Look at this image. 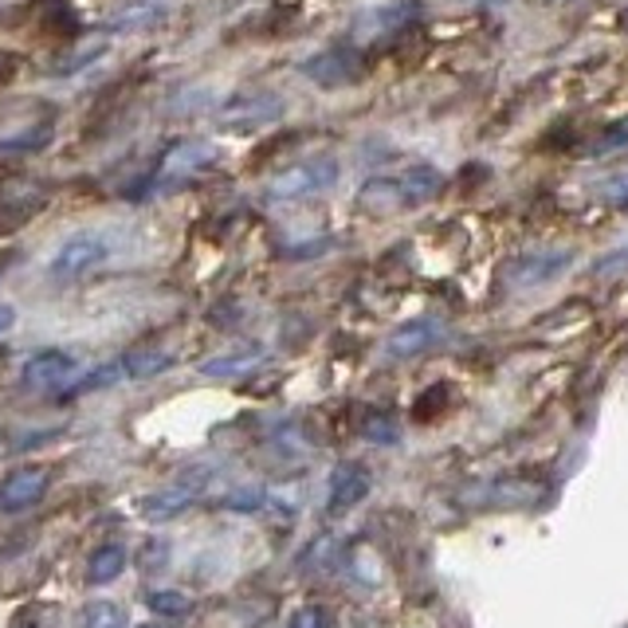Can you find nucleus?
Wrapping results in <instances>:
<instances>
[{
    "label": "nucleus",
    "mask_w": 628,
    "mask_h": 628,
    "mask_svg": "<svg viewBox=\"0 0 628 628\" xmlns=\"http://www.w3.org/2000/svg\"><path fill=\"white\" fill-rule=\"evenodd\" d=\"M338 181V161L330 154L306 157V161H294L279 177H271L267 196L271 201H299V196H311L318 189H330Z\"/></svg>",
    "instance_id": "nucleus-1"
},
{
    "label": "nucleus",
    "mask_w": 628,
    "mask_h": 628,
    "mask_svg": "<svg viewBox=\"0 0 628 628\" xmlns=\"http://www.w3.org/2000/svg\"><path fill=\"white\" fill-rule=\"evenodd\" d=\"M303 75L311 78L314 87L338 90V87H353V83L365 75V63L353 48H330L303 59Z\"/></svg>",
    "instance_id": "nucleus-2"
},
{
    "label": "nucleus",
    "mask_w": 628,
    "mask_h": 628,
    "mask_svg": "<svg viewBox=\"0 0 628 628\" xmlns=\"http://www.w3.org/2000/svg\"><path fill=\"white\" fill-rule=\"evenodd\" d=\"M205 483H208V471L196 468L193 475H181V480L169 483V487L154 491V495H146V499H142V519H146V522H169V519H177V515H185V510L201 499Z\"/></svg>",
    "instance_id": "nucleus-3"
},
{
    "label": "nucleus",
    "mask_w": 628,
    "mask_h": 628,
    "mask_svg": "<svg viewBox=\"0 0 628 628\" xmlns=\"http://www.w3.org/2000/svg\"><path fill=\"white\" fill-rule=\"evenodd\" d=\"M107 259V240L102 235H71L56 247L51 255V279H78V275L95 271L98 264Z\"/></svg>",
    "instance_id": "nucleus-4"
},
{
    "label": "nucleus",
    "mask_w": 628,
    "mask_h": 628,
    "mask_svg": "<svg viewBox=\"0 0 628 628\" xmlns=\"http://www.w3.org/2000/svg\"><path fill=\"white\" fill-rule=\"evenodd\" d=\"M51 487V471L39 468V463H24V468L9 471L4 480H0V510H9V515H20V510L36 507Z\"/></svg>",
    "instance_id": "nucleus-5"
},
{
    "label": "nucleus",
    "mask_w": 628,
    "mask_h": 628,
    "mask_svg": "<svg viewBox=\"0 0 628 628\" xmlns=\"http://www.w3.org/2000/svg\"><path fill=\"white\" fill-rule=\"evenodd\" d=\"M440 338H444L440 318H409V323H401L385 338V353H389L392 362H412V358L428 353L432 346H440Z\"/></svg>",
    "instance_id": "nucleus-6"
},
{
    "label": "nucleus",
    "mask_w": 628,
    "mask_h": 628,
    "mask_svg": "<svg viewBox=\"0 0 628 628\" xmlns=\"http://www.w3.org/2000/svg\"><path fill=\"white\" fill-rule=\"evenodd\" d=\"M71 377H78V365L75 358L63 350H39L24 362V385H28V389L59 392Z\"/></svg>",
    "instance_id": "nucleus-7"
},
{
    "label": "nucleus",
    "mask_w": 628,
    "mask_h": 628,
    "mask_svg": "<svg viewBox=\"0 0 628 628\" xmlns=\"http://www.w3.org/2000/svg\"><path fill=\"white\" fill-rule=\"evenodd\" d=\"M283 114V98L271 95V90H255V95H235L220 107V122L232 130L244 126H264V122H275Z\"/></svg>",
    "instance_id": "nucleus-8"
},
{
    "label": "nucleus",
    "mask_w": 628,
    "mask_h": 628,
    "mask_svg": "<svg viewBox=\"0 0 628 628\" xmlns=\"http://www.w3.org/2000/svg\"><path fill=\"white\" fill-rule=\"evenodd\" d=\"M569 264H573V255H569V252H554V247H546V252H527V255H519V259L507 267V283L510 287L550 283V279H558V275L566 271Z\"/></svg>",
    "instance_id": "nucleus-9"
},
{
    "label": "nucleus",
    "mask_w": 628,
    "mask_h": 628,
    "mask_svg": "<svg viewBox=\"0 0 628 628\" xmlns=\"http://www.w3.org/2000/svg\"><path fill=\"white\" fill-rule=\"evenodd\" d=\"M370 487H373L370 471H365L362 463H338L330 475V491H326V507H330L334 515H342V510L365 503Z\"/></svg>",
    "instance_id": "nucleus-10"
},
{
    "label": "nucleus",
    "mask_w": 628,
    "mask_h": 628,
    "mask_svg": "<svg viewBox=\"0 0 628 628\" xmlns=\"http://www.w3.org/2000/svg\"><path fill=\"white\" fill-rule=\"evenodd\" d=\"M216 161V146L208 142H181L173 146L166 157H161V166H157V177L154 181H177V177H193L201 169H208Z\"/></svg>",
    "instance_id": "nucleus-11"
},
{
    "label": "nucleus",
    "mask_w": 628,
    "mask_h": 628,
    "mask_svg": "<svg viewBox=\"0 0 628 628\" xmlns=\"http://www.w3.org/2000/svg\"><path fill=\"white\" fill-rule=\"evenodd\" d=\"M358 205L365 213H401L409 208V196H404L401 173H377L370 177L362 189H358Z\"/></svg>",
    "instance_id": "nucleus-12"
},
{
    "label": "nucleus",
    "mask_w": 628,
    "mask_h": 628,
    "mask_svg": "<svg viewBox=\"0 0 628 628\" xmlns=\"http://www.w3.org/2000/svg\"><path fill=\"white\" fill-rule=\"evenodd\" d=\"M267 362V350L264 346H240L232 353H216L208 362H201V377H244V373L259 370Z\"/></svg>",
    "instance_id": "nucleus-13"
},
{
    "label": "nucleus",
    "mask_w": 628,
    "mask_h": 628,
    "mask_svg": "<svg viewBox=\"0 0 628 628\" xmlns=\"http://www.w3.org/2000/svg\"><path fill=\"white\" fill-rule=\"evenodd\" d=\"M126 377V362L118 358V362H107V365H95L90 373H83V377H71L63 389L56 392L59 401H75V397H87V392H98V389H110V385H118Z\"/></svg>",
    "instance_id": "nucleus-14"
},
{
    "label": "nucleus",
    "mask_w": 628,
    "mask_h": 628,
    "mask_svg": "<svg viewBox=\"0 0 628 628\" xmlns=\"http://www.w3.org/2000/svg\"><path fill=\"white\" fill-rule=\"evenodd\" d=\"M126 546H118V542H107V546H98L95 554L87 558V581L90 585H110V581L122 578V569H126Z\"/></svg>",
    "instance_id": "nucleus-15"
},
{
    "label": "nucleus",
    "mask_w": 628,
    "mask_h": 628,
    "mask_svg": "<svg viewBox=\"0 0 628 628\" xmlns=\"http://www.w3.org/2000/svg\"><path fill=\"white\" fill-rule=\"evenodd\" d=\"M416 12H421V4H416V0H401V4L377 9V12H373V20H362V32H365V36H389V32L404 28Z\"/></svg>",
    "instance_id": "nucleus-16"
},
{
    "label": "nucleus",
    "mask_w": 628,
    "mask_h": 628,
    "mask_svg": "<svg viewBox=\"0 0 628 628\" xmlns=\"http://www.w3.org/2000/svg\"><path fill=\"white\" fill-rule=\"evenodd\" d=\"M126 362V377L130 382H146V377H157L173 365V353L169 350H134L122 358Z\"/></svg>",
    "instance_id": "nucleus-17"
},
{
    "label": "nucleus",
    "mask_w": 628,
    "mask_h": 628,
    "mask_svg": "<svg viewBox=\"0 0 628 628\" xmlns=\"http://www.w3.org/2000/svg\"><path fill=\"white\" fill-rule=\"evenodd\" d=\"M146 605H149V613H157V617H166V620L189 617V613H193V597L181 593V589H149Z\"/></svg>",
    "instance_id": "nucleus-18"
},
{
    "label": "nucleus",
    "mask_w": 628,
    "mask_h": 628,
    "mask_svg": "<svg viewBox=\"0 0 628 628\" xmlns=\"http://www.w3.org/2000/svg\"><path fill=\"white\" fill-rule=\"evenodd\" d=\"M83 628H126V608H118L114 601H95L83 613Z\"/></svg>",
    "instance_id": "nucleus-19"
},
{
    "label": "nucleus",
    "mask_w": 628,
    "mask_h": 628,
    "mask_svg": "<svg viewBox=\"0 0 628 628\" xmlns=\"http://www.w3.org/2000/svg\"><path fill=\"white\" fill-rule=\"evenodd\" d=\"M362 440L397 444V440H401V428H397V421H392V416H385V412H370V416L362 421Z\"/></svg>",
    "instance_id": "nucleus-20"
},
{
    "label": "nucleus",
    "mask_w": 628,
    "mask_h": 628,
    "mask_svg": "<svg viewBox=\"0 0 628 628\" xmlns=\"http://www.w3.org/2000/svg\"><path fill=\"white\" fill-rule=\"evenodd\" d=\"M593 196H597L601 205L620 208V213H628V169H625V173L605 177V181H601V185L593 189Z\"/></svg>",
    "instance_id": "nucleus-21"
},
{
    "label": "nucleus",
    "mask_w": 628,
    "mask_h": 628,
    "mask_svg": "<svg viewBox=\"0 0 628 628\" xmlns=\"http://www.w3.org/2000/svg\"><path fill=\"white\" fill-rule=\"evenodd\" d=\"M628 146V118L625 122H613V126L605 130V134L589 146V157H605V154H617V149Z\"/></svg>",
    "instance_id": "nucleus-22"
},
{
    "label": "nucleus",
    "mask_w": 628,
    "mask_h": 628,
    "mask_svg": "<svg viewBox=\"0 0 628 628\" xmlns=\"http://www.w3.org/2000/svg\"><path fill=\"white\" fill-rule=\"evenodd\" d=\"M334 554H338V542H334L330 534H323V539L311 542V550L299 558V566H303V569H323V566H330V561H334Z\"/></svg>",
    "instance_id": "nucleus-23"
},
{
    "label": "nucleus",
    "mask_w": 628,
    "mask_h": 628,
    "mask_svg": "<svg viewBox=\"0 0 628 628\" xmlns=\"http://www.w3.org/2000/svg\"><path fill=\"white\" fill-rule=\"evenodd\" d=\"M283 628H330V613L323 605H303L287 617Z\"/></svg>",
    "instance_id": "nucleus-24"
},
{
    "label": "nucleus",
    "mask_w": 628,
    "mask_h": 628,
    "mask_svg": "<svg viewBox=\"0 0 628 628\" xmlns=\"http://www.w3.org/2000/svg\"><path fill=\"white\" fill-rule=\"evenodd\" d=\"M628 271V247H617V252H605L601 259H593V275L601 279H613V275Z\"/></svg>",
    "instance_id": "nucleus-25"
},
{
    "label": "nucleus",
    "mask_w": 628,
    "mask_h": 628,
    "mask_svg": "<svg viewBox=\"0 0 628 628\" xmlns=\"http://www.w3.org/2000/svg\"><path fill=\"white\" fill-rule=\"evenodd\" d=\"M225 507L228 510H264V491H255V487L232 491V495H225Z\"/></svg>",
    "instance_id": "nucleus-26"
},
{
    "label": "nucleus",
    "mask_w": 628,
    "mask_h": 628,
    "mask_svg": "<svg viewBox=\"0 0 628 628\" xmlns=\"http://www.w3.org/2000/svg\"><path fill=\"white\" fill-rule=\"evenodd\" d=\"M12 628H51V608H44V605L24 608V613L12 620Z\"/></svg>",
    "instance_id": "nucleus-27"
},
{
    "label": "nucleus",
    "mask_w": 628,
    "mask_h": 628,
    "mask_svg": "<svg viewBox=\"0 0 628 628\" xmlns=\"http://www.w3.org/2000/svg\"><path fill=\"white\" fill-rule=\"evenodd\" d=\"M330 240L326 235H318V240H311V244H294V247H287V255L291 259H314V255H323V252H330Z\"/></svg>",
    "instance_id": "nucleus-28"
},
{
    "label": "nucleus",
    "mask_w": 628,
    "mask_h": 628,
    "mask_svg": "<svg viewBox=\"0 0 628 628\" xmlns=\"http://www.w3.org/2000/svg\"><path fill=\"white\" fill-rule=\"evenodd\" d=\"M12 323H16V306H12V303H0V334H9Z\"/></svg>",
    "instance_id": "nucleus-29"
},
{
    "label": "nucleus",
    "mask_w": 628,
    "mask_h": 628,
    "mask_svg": "<svg viewBox=\"0 0 628 628\" xmlns=\"http://www.w3.org/2000/svg\"><path fill=\"white\" fill-rule=\"evenodd\" d=\"M142 628H173V625H169V620L161 617V620H149V625H142Z\"/></svg>",
    "instance_id": "nucleus-30"
},
{
    "label": "nucleus",
    "mask_w": 628,
    "mask_h": 628,
    "mask_svg": "<svg viewBox=\"0 0 628 628\" xmlns=\"http://www.w3.org/2000/svg\"><path fill=\"white\" fill-rule=\"evenodd\" d=\"M0 275H4V267H0Z\"/></svg>",
    "instance_id": "nucleus-31"
}]
</instances>
